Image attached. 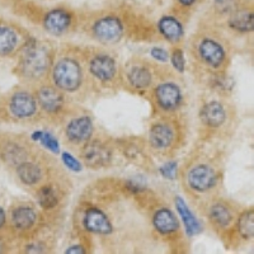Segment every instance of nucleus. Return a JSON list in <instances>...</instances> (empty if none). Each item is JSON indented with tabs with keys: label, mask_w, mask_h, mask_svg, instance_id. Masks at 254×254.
Returning a JSON list of instances; mask_svg holds the SVG:
<instances>
[{
	"label": "nucleus",
	"mask_w": 254,
	"mask_h": 254,
	"mask_svg": "<svg viewBox=\"0 0 254 254\" xmlns=\"http://www.w3.org/2000/svg\"><path fill=\"white\" fill-rule=\"evenodd\" d=\"M85 71L84 59L71 52H61L60 55H55L50 70L51 83L65 94H74L85 83Z\"/></svg>",
	"instance_id": "obj_1"
},
{
	"label": "nucleus",
	"mask_w": 254,
	"mask_h": 254,
	"mask_svg": "<svg viewBox=\"0 0 254 254\" xmlns=\"http://www.w3.org/2000/svg\"><path fill=\"white\" fill-rule=\"evenodd\" d=\"M55 52L45 42L32 40L22 49L18 72L27 80L41 83L51 70Z\"/></svg>",
	"instance_id": "obj_2"
},
{
	"label": "nucleus",
	"mask_w": 254,
	"mask_h": 254,
	"mask_svg": "<svg viewBox=\"0 0 254 254\" xmlns=\"http://www.w3.org/2000/svg\"><path fill=\"white\" fill-rule=\"evenodd\" d=\"M193 54L198 63L212 72H220L225 69L229 61L228 47L221 36H196Z\"/></svg>",
	"instance_id": "obj_3"
},
{
	"label": "nucleus",
	"mask_w": 254,
	"mask_h": 254,
	"mask_svg": "<svg viewBox=\"0 0 254 254\" xmlns=\"http://www.w3.org/2000/svg\"><path fill=\"white\" fill-rule=\"evenodd\" d=\"M179 141V127L171 119H159L147 132V147L156 155L167 156L177 147Z\"/></svg>",
	"instance_id": "obj_4"
},
{
	"label": "nucleus",
	"mask_w": 254,
	"mask_h": 254,
	"mask_svg": "<svg viewBox=\"0 0 254 254\" xmlns=\"http://www.w3.org/2000/svg\"><path fill=\"white\" fill-rule=\"evenodd\" d=\"M84 63L89 76L103 85H110L119 76V63L108 52L92 51L84 58Z\"/></svg>",
	"instance_id": "obj_5"
},
{
	"label": "nucleus",
	"mask_w": 254,
	"mask_h": 254,
	"mask_svg": "<svg viewBox=\"0 0 254 254\" xmlns=\"http://www.w3.org/2000/svg\"><path fill=\"white\" fill-rule=\"evenodd\" d=\"M219 172L206 162L190 165L185 174V183L190 192L196 194L210 193L219 186Z\"/></svg>",
	"instance_id": "obj_6"
},
{
	"label": "nucleus",
	"mask_w": 254,
	"mask_h": 254,
	"mask_svg": "<svg viewBox=\"0 0 254 254\" xmlns=\"http://www.w3.org/2000/svg\"><path fill=\"white\" fill-rule=\"evenodd\" d=\"M153 101L155 107L163 113H174L182 107L183 92L176 81L164 80L153 85Z\"/></svg>",
	"instance_id": "obj_7"
},
{
	"label": "nucleus",
	"mask_w": 254,
	"mask_h": 254,
	"mask_svg": "<svg viewBox=\"0 0 254 254\" xmlns=\"http://www.w3.org/2000/svg\"><path fill=\"white\" fill-rule=\"evenodd\" d=\"M80 159L84 165L90 169H102L110 167L113 160V147L107 141L90 139L80 149Z\"/></svg>",
	"instance_id": "obj_8"
},
{
	"label": "nucleus",
	"mask_w": 254,
	"mask_h": 254,
	"mask_svg": "<svg viewBox=\"0 0 254 254\" xmlns=\"http://www.w3.org/2000/svg\"><path fill=\"white\" fill-rule=\"evenodd\" d=\"M92 37L102 45H116L124 38L125 27L117 15H103L90 27Z\"/></svg>",
	"instance_id": "obj_9"
},
{
	"label": "nucleus",
	"mask_w": 254,
	"mask_h": 254,
	"mask_svg": "<svg viewBox=\"0 0 254 254\" xmlns=\"http://www.w3.org/2000/svg\"><path fill=\"white\" fill-rule=\"evenodd\" d=\"M35 95L38 108L49 117L60 116L66 107V94L58 89L52 83H41L36 88Z\"/></svg>",
	"instance_id": "obj_10"
},
{
	"label": "nucleus",
	"mask_w": 254,
	"mask_h": 254,
	"mask_svg": "<svg viewBox=\"0 0 254 254\" xmlns=\"http://www.w3.org/2000/svg\"><path fill=\"white\" fill-rule=\"evenodd\" d=\"M127 87L136 92H142L153 87L154 72L149 63L141 59H132L126 64L124 71Z\"/></svg>",
	"instance_id": "obj_11"
},
{
	"label": "nucleus",
	"mask_w": 254,
	"mask_h": 254,
	"mask_svg": "<svg viewBox=\"0 0 254 254\" xmlns=\"http://www.w3.org/2000/svg\"><path fill=\"white\" fill-rule=\"evenodd\" d=\"M94 133V124L90 116H74L64 127V136L67 144L72 146H81L89 141Z\"/></svg>",
	"instance_id": "obj_12"
},
{
	"label": "nucleus",
	"mask_w": 254,
	"mask_h": 254,
	"mask_svg": "<svg viewBox=\"0 0 254 254\" xmlns=\"http://www.w3.org/2000/svg\"><path fill=\"white\" fill-rule=\"evenodd\" d=\"M206 215L210 225L220 233L228 231V229L233 228L238 217L235 208L225 199H217L211 202L206 211Z\"/></svg>",
	"instance_id": "obj_13"
},
{
	"label": "nucleus",
	"mask_w": 254,
	"mask_h": 254,
	"mask_svg": "<svg viewBox=\"0 0 254 254\" xmlns=\"http://www.w3.org/2000/svg\"><path fill=\"white\" fill-rule=\"evenodd\" d=\"M9 110L17 120H31L38 115V104L35 93L27 89L17 90L9 99Z\"/></svg>",
	"instance_id": "obj_14"
},
{
	"label": "nucleus",
	"mask_w": 254,
	"mask_h": 254,
	"mask_svg": "<svg viewBox=\"0 0 254 254\" xmlns=\"http://www.w3.org/2000/svg\"><path fill=\"white\" fill-rule=\"evenodd\" d=\"M199 120L206 128L217 130L228 122V106L219 99H211L206 102L199 110Z\"/></svg>",
	"instance_id": "obj_15"
},
{
	"label": "nucleus",
	"mask_w": 254,
	"mask_h": 254,
	"mask_svg": "<svg viewBox=\"0 0 254 254\" xmlns=\"http://www.w3.org/2000/svg\"><path fill=\"white\" fill-rule=\"evenodd\" d=\"M81 222H83V228L92 234L110 235L113 231V225L110 217L102 208L95 206L88 207L84 211Z\"/></svg>",
	"instance_id": "obj_16"
},
{
	"label": "nucleus",
	"mask_w": 254,
	"mask_h": 254,
	"mask_svg": "<svg viewBox=\"0 0 254 254\" xmlns=\"http://www.w3.org/2000/svg\"><path fill=\"white\" fill-rule=\"evenodd\" d=\"M42 26L49 35L60 37L72 27V15L65 9H52L45 14Z\"/></svg>",
	"instance_id": "obj_17"
},
{
	"label": "nucleus",
	"mask_w": 254,
	"mask_h": 254,
	"mask_svg": "<svg viewBox=\"0 0 254 254\" xmlns=\"http://www.w3.org/2000/svg\"><path fill=\"white\" fill-rule=\"evenodd\" d=\"M151 224H153V228L158 231V234L163 237H172L177 234L181 229L177 215L167 206L158 207L154 211L151 216Z\"/></svg>",
	"instance_id": "obj_18"
},
{
	"label": "nucleus",
	"mask_w": 254,
	"mask_h": 254,
	"mask_svg": "<svg viewBox=\"0 0 254 254\" xmlns=\"http://www.w3.org/2000/svg\"><path fill=\"white\" fill-rule=\"evenodd\" d=\"M15 174L18 179L27 187H38L45 182L46 171L44 165L33 160H23L15 167Z\"/></svg>",
	"instance_id": "obj_19"
},
{
	"label": "nucleus",
	"mask_w": 254,
	"mask_h": 254,
	"mask_svg": "<svg viewBox=\"0 0 254 254\" xmlns=\"http://www.w3.org/2000/svg\"><path fill=\"white\" fill-rule=\"evenodd\" d=\"M158 31L160 36L172 45L179 44L185 37V26L173 15H163L158 20Z\"/></svg>",
	"instance_id": "obj_20"
},
{
	"label": "nucleus",
	"mask_w": 254,
	"mask_h": 254,
	"mask_svg": "<svg viewBox=\"0 0 254 254\" xmlns=\"http://www.w3.org/2000/svg\"><path fill=\"white\" fill-rule=\"evenodd\" d=\"M38 212L31 205H19L12 211V224L19 231H31L38 224Z\"/></svg>",
	"instance_id": "obj_21"
},
{
	"label": "nucleus",
	"mask_w": 254,
	"mask_h": 254,
	"mask_svg": "<svg viewBox=\"0 0 254 254\" xmlns=\"http://www.w3.org/2000/svg\"><path fill=\"white\" fill-rule=\"evenodd\" d=\"M174 203H176V208L178 211V215L182 220L183 225H185L186 231H187L188 235H196L201 231V224H199L198 220L196 219V216L193 215V212L190 210V207L187 206V203L185 202V199L182 197L177 196L174 199Z\"/></svg>",
	"instance_id": "obj_22"
},
{
	"label": "nucleus",
	"mask_w": 254,
	"mask_h": 254,
	"mask_svg": "<svg viewBox=\"0 0 254 254\" xmlns=\"http://www.w3.org/2000/svg\"><path fill=\"white\" fill-rule=\"evenodd\" d=\"M37 201L44 210H52L60 202V193L55 185L52 183H42L37 187Z\"/></svg>",
	"instance_id": "obj_23"
},
{
	"label": "nucleus",
	"mask_w": 254,
	"mask_h": 254,
	"mask_svg": "<svg viewBox=\"0 0 254 254\" xmlns=\"http://www.w3.org/2000/svg\"><path fill=\"white\" fill-rule=\"evenodd\" d=\"M228 24L238 33H249L253 31V13L249 10H235L229 15Z\"/></svg>",
	"instance_id": "obj_24"
},
{
	"label": "nucleus",
	"mask_w": 254,
	"mask_h": 254,
	"mask_svg": "<svg viewBox=\"0 0 254 254\" xmlns=\"http://www.w3.org/2000/svg\"><path fill=\"white\" fill-rule=\"evenodd\" d=\"M18 46V33L9 26H0V56L10 55Z\"/></svg>",
	"instance_id": "obj_25"
},
{
	"label": "nucleus",
	"mask_w": 254,
	"mask_h": 254,
	"mask_svg": "<svg viewBox=\"0 0 254 254\" xmlns=\"http://www.w3.org/2000/svg\"><path fill=\"white\" fill-rule=\"evenodd\" d=\"M238 234L242 239L251 240L253 238L254 233V217L253 210H246L244 212L238 215L237 221H235Z\"/></svg>",
	"instance_id": "obj_26"
},
{
	"label": "nucleus",
	"mask_w": 254,
	"mask_h": 254,
	"mask_svg": "<svg viewBox=\"0 0 254 254\" xmlns=\"http://www.w3.org/2000/svg\"><path fill=\"white\" fill-rule=\"evenodd\" d=\"M121 150L126 159L136 164H141L144 160H146L144 154V145L139 144L135 140H126L121 144Z\"/></svg>",
	"instance_id": "obj_27"
},
{
	"label": "nucleus",
	"mask_w": 254,
	"mask_h": 254,
	"mask_svg": "<svg viewBox=\"0 0 254 254\" xmlns=\"http://www.w3.org/2000/svg\"><path fill=\"white\" fill-rule=\"evenodd\" d=\"M169 59H171L172 66L177 70L178 72H185L186 70V58L183 54L182 49L179 47H174L172 54H169Z\"/></svg>",
	"instance_id": "obj_28"
},
{
	"label": "nucleus",
	"mask_w": 254,
	"mask_h": 254,
	"mask_svg": "<svg viewBox=\"0 0 254 254\" xmlns=\"http://www.w3.org/2000/svg\"><path fill=\"white\" fill-rule=\"evenodd\" d=\"M38 136H40V137H38V140H41V141L44 142L45 146L49 147L50 150H52V151H58L59 150V149H58V141H56V140L54 139V137H52L50 133L38 132Z\"/></svg>",
	"instance_id": "obj_29"
},
{
	"label": "nucleus",
	"mask_w": 254,
	"mask_h": 254,
	"mask_svg": "<svg viewBox=\"0 0 254 254\" xmlns=\"http://www.w3.org/2000/svg\"><path fill=\"white\" fill-rule=\"evenodd\" d=\"M63 160H64V163H65V165H66L69 169H71V171L79 172L81 169V164L78 162V160H76L75 158H74V156L71 155V154L64 153Z\"/></svg>",
	"instance_id": "obj_30"
},
{
	"label": "nucleus",
	"mask_w": 254,
	"mask_h": 254,
	"mask_svg": "<svg viewBox=\"0 0 254 254\" xmlns=\"http://www.w3.org/2000/svg\"><path fill=\"white\" fill-rule=\"evenodd\" d=\"M150 55L153 56L155 60L162 61V63H167L169 60V52L165 49H162V47H153L150 50Z\"/></svg>",
	"instance_id": "obj_31"
},
{
	"label": "nucleus",
	"mask_w": 254,
	"mask_h": 254,
	"mask_svg": "<svg viewBox=\"0 0 254 254\" xmlns=\"http://www.w3.org/2000/svg\"><path fill=\"white\" fill-rule=\"evenodd\" d=\"M47 246L45 243H42L41 240H36V242L31 243L24 248V252L27 253H45L47 251Z\"/></svg>",
	"instance_id": "obj_32"
},
{
	"label": "nucleus",
	"mask_w": 254,
	"mask_h": 254,
	"mask_svg": "<svg viewBox=\"0 0 254 254\" xmlns=\"http://www.w3.org/2000/svg\"><path fill=\"white\" fill-rule=\"evenodd\" d=\"M176 163H168L164 168L160 169V172L163 173V176L167 177V178H173L174 173H176Z\"/></svg>",
	"instance_id": "obj_33"
},
{
	"label": "nucleus",
	"mask_w": 254,
	"mask_h": 254,
	"mask_svg": "<svg viewBox=\"0 0 254 254\" xmlns=\"http://www.w3.org/2000/svg\"><path fill=\"white\" fill-rule=\"evenodd\" d=\"M65 253L72 254V253H85V249H84L83 246L80 244H76V246H71L65 251Z\"/></svg>",
	"instance_id": "obj_34"
},
{
	"label": "nucleus",
	"mask_w": 254,
	"mask_h": 254,
	"mask_svg": "<svg viewBox=\"0 0 254 254\" xmlns=\"http://www.w3.org/2000/svg\"><path fill=\"white\" fill-rule=\"evenodd\" d=\"M6 224V214L4 208L0 207V229H3L4 225Z\"/></svg>",
	"instance_id": "obj_35"
},
{
	"label": "nucleus",
	"mask_w": 254,
	"mask_h": 254,
	"mask_svg": "<svg viewBox=\"0 0 254 254\" xmlns=\"http://www.w3.org/2000/svg\"><path fill=\"white\" fill-rule=\"evenodd\" d=\"M178 1H179V4L183 6H190L196 3V0H178Z\"/></svg>",
	"instance_id": "obj_36"
}]
</instances>
